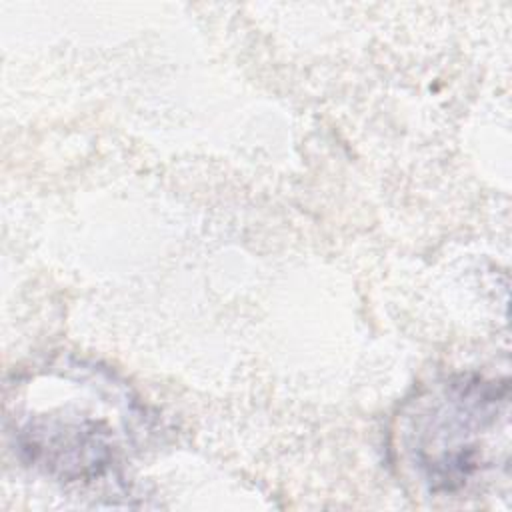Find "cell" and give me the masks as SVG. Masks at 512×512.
I'll use <instances>...</instances> for the list:
<instances>
[{"mask_svg":"<svg viewBox=\"0 0 512 512\" xmlns=\"http://www.w3.org/2000/svg\"><path fill=\"white\" fill-rule=\"evenodd\" d=\"M6 420L26 464L66 484H92L134 448L144 410L112 372L82 360L18 380Z\"/></svg>","mask_w":512,"mask_h":512,"instance_id":"1","label":"cell"},{"mask_svg":"<svg viewBox=\"0 0 512 512\" xmlns=\"http://www.w3.org/2000/svg\"><path fill=\"white\" fill-rule=\"evenodd\" d=\"M508 380L452 376L408 404L400 444L420 484L456 496L508 466Z\"/></svg>","mask_w":512,"mask_h":512,"instance_id":"2","label":"cell"}]
</instances>
